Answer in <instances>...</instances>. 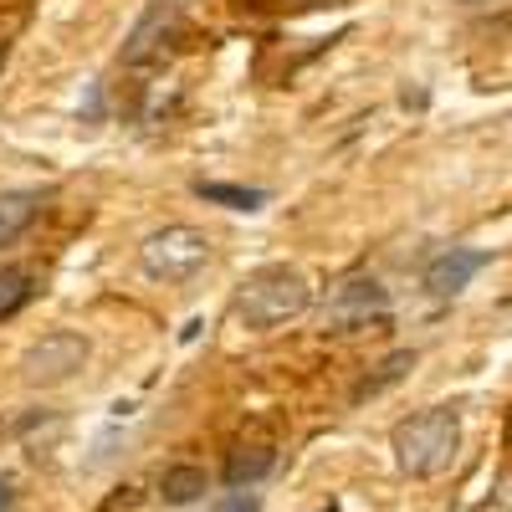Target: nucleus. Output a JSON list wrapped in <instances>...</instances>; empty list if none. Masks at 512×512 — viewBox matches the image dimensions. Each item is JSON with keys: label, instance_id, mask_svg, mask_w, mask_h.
I'll use <instances>...</instances> for the list:
<instances>
[{"label": "nucleus", "instance_id": "f257e3e1", "mask_svg": "<svg viewBox=\"0 0 512 512\" xmlns=\"http://www.w3.org/2000/svg\"><path fill=\"white\" fill-rule=\"evenodd\" d=\"M461 446V415L451 405H431V410H415L410 420L395 425V461L405 477H436L451 466Z\"/></svg>", "mask_w": 512, "mask_h": 512}, {"label": "nucleus", "instance_id": "f03ea898", "mask_svg": "<svg viewBox=\"0 0 512 512\" xmlns=\"http://www.w3.org/2000/svg\"><path fill=\"white\" fill-rule=\"evenodd\" d=\"M313 303V287L303 272H292V267H267V272H256L241 282L236 292V318L246 328H277V323H292V318H303Z\"/></svg>", "mask_w": 512, "mask_h": 512}, {"label": "nucleus", "instance_id": "7ed1b4c3", "mask_svg": "<svg viewBox=\"0 0 512 512\" xmlns=\"http://www.w3.org/2000/svg\"><path fill=\"white\" fill-rule=\"evenodd\" d=\"M210 262V236L200 226H164L154 236H144L139 246V267L154 282H185Z\"/></svg>", "mask_w": 512, "mask_h": 512}, {"label": "nucleus", "instance_id": "20e7f679", "mask_svg": "<svg viewBox=\"0 0 512 512\" xmlns=\"http://www.w3.org/2000/svg\"><path fill=\"white\" fill-rule=\"evenodd\" d=\"M323 318H328L333 333H354V328L384 323V318H390V292H384L374 277H344L328 292Z\"/></svg>", "mask_w": 512, "mask_h": 512}, {"label": "nucleus", "instance_id": "39448f33", "mask_svg": "<svg viewBox=\"0 0 512 512\" xmlns=\"http://www.w3.org/2000/svg\"><path fill=\"white\" fill-rule=\"evenodd\" d=\"M82 364H88V338L72 333V328H57L47 338H36V344L21 354V379L26 384H62Z\"/></svg>", "mask_w": 512, "mask_h": 512}, {"label": "nucleus", "instance_id": "423d86ee", "mask_svg": "<svg viewBox=\"0 0 512 512\" xmlns=\"http://www.w3.org/2000/svg\"><path fill=\"white\" fill-rule=\"evenodd\" d=\"M169 26H175V0H149V11L139 16V26L128 31V41H123V62H128V67L149 62V57L164 47Z\"/></svg>", "mask_w": 512, "mask_h": 512}, {"label": "nucleus", "instance_id": "0eeeda50", "mask_svg": "<svg viewBox=\"0 0 512 512\" xmlns=\"http://www.w3.org/2000/svg\"><path fill=\"white\" fill-rule=\"evenodd\" d=\"M477 272H482V251L451 246V251H441L436 262L425 267V292H431V297H456Z\"/></svg>", "mask_w": 512, "mask_h": 512}, {"label": "nucleus", "instance_id": "6e6552de", "mask_svg": "<svg viewBox=\"0 0 512 512\" xmlns=\"http://www.w3.org/2000/svg\"><path fill=\"white\" fill-rule=\"evenodd\" d=\"M277 466V451L272 446H236L231 456H226V487H256L267 472Z\"/></svg>", "mask_w": 512, "mask_h": 512}, {"label": "nucleus", "instance_id": "1a4fd4ad", "mask_svg": "<svg viewBox=\"0 0 512 512\" xmlns=\"http://www.w3.org/2000/svg\"><path fill=\"white\" fill-rule=\"evenodd\" d=\"M205 487H210V477L200 472V466H169V472L159 477V497H164L169 507H190V502H200Z\"/></svg>", "mask_w": 512, "mask_h": 512}, {"label": "nucleus", "instance_id": "9d476101", "mask_svg": "<svg viewBox=\"0 0 512 512\" xmlns=\"http://www.w3.org/2000/svg\"><path fill=\"white\" fill-rule=\"evenodd\" d=\"M31 221H36V195H26V190L0 195V246H11Z\"/></svg>", "mask_w": 512, "mask_h": 512}, {"label": "nucleus", "instance_id": "9b49d317", "mask_svg": "<svg viewBox=\"0 0 512 512\" xmlns=\"http://www.w3.org/2000/svg\"><path fill=\"white\" fill-rule=\"evenodd\" d=\"M410 369H415V354H410V349L390 354V359H384V364H379L369 379H359V384H354V400H374L379 390H390V384H400Z\"/></svg>", "mask_w": 512, "mask_h": 512}, {"label": "nucleus", "instance_id": "f8f14e48", "mask_svg": "<svg viewBox=\"0 0 512 512\" xmlns=\"http://www.w3.org/2000/svg\"><path fill=\"white\" fill-rule=\"evenodd\" d=\"M195 195L210 200V205H226V210H256V205H267V190H256V185H216V180H200Z\"/></svg>", "mask_w": 512, "mask_h": 512}, {"label": "nucleus", "instance_id": "ddd939ff", "mask_svg": "<svg viewBox=\"0 0 512 512\" xmlns=\"http://www.w3.org/2000/svg\"><path fill=\"white\" fill-rule=\"evenodd\" d=\"M26 303H31V277L16 272V267H6V272H0V318L21 313Z\"/></svg>", "mask_w": 512, "mask_h": 512}, {"label": "nucleus", "instance_id": "4468645a", "mask_svg": "<svg viewBox=\"0 0 512 512\" xmlns=\"http://www.w3.org/2000/svg\"><path fill=\"white\" fill-rule=\"evenodd\" d=\"M210 512H262V497H256L251 487H231L226 497L210 502Z\"/></svg>", "mask_w": 512, "mask_h": 512}, {"label": "nucleus", "instance_id": "2eb2a0df", "mask_svg": "<svg viewBox=\"0 0 512 512\" xmlns=\"http://www.w3.org/2000/svg\"><path fill=\"white\" fill-rule=\"evenodd\" d=\"M0 512H11V487L0 482Z\"/></svg>", "mask_w": 512, "mask_h": 512}, {"label": "nucleus", "instance_id": "dca6fc26", "mask_svg": "<svg viewBox=\"0 0 512 512\" xmlns=\"http://www.w3.org/2000/svg\"><path fill=\"white\" fill-rule=\"evenodd\" d=\"M323 512H338V507H323Z\"/></svg>", "mask_w": 512, "mask_h": 512}]
</instances>
